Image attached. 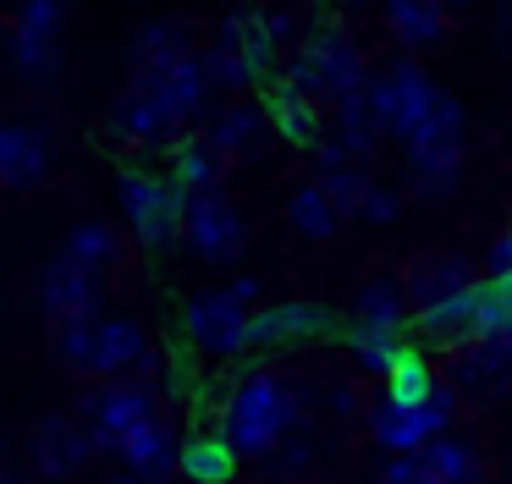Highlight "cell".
<instances>
[{
  "mask_svg": "<svg viewBox=\"0 0 512 484\" xmlns=\"http://www.w3.org/2000/svg\"><path fill=\"white\" fill-rule=\"evenodd\" d=\"M512 330V292L501 281H479V314H474V341H496Z\"/></svg>",
  "mask_w": 512,
  "mask_h": 484,
  "instance_id": "obj_33",
  "label": "cell"
},
{
  "mask_svg": "<svg viewBox=\"0 0 512 484\" xmlns=\"http://www.w3.org/2000/svg\"><path fill=\"white\" fill-rule=\"evenodd\" d=\"M270 127H276L287 143L320 149V110H314V99L292 94V88H276V94H270Z\"/></svg>",
  "mask_w": 512,
  "mask_h": 484,
  "instance_id": "obj_22",
  "label": "cell"
},
{
  "mask_svg": "<svg viewBox=\"0 0 512 484\" xmlns=\"http://www.w3.org/2000/svg\"><path fill=\"white\" fill-rule=\"evenodd\" d=\"M331 330V308L320 303H276L254 314V347H287V341H309Z\"/></svg>",
  "mask_w": 512,
  "mask_h": 484,
  "instance_id": "obj_14",
  "label": "cell"
},
{
  "mask_svg": "<svg viewBox=\"0 0 512 484\" xmlns=\"http://www.w3.org/2000/svg\"><path fill=\"white\" fill-rule=\"evenodd\" d=\"M281 88H292V94H303V99H336V105H342V99L364 94L369 77H364V61H358L353 39L325 22V28H314L309 39H303V50L287 61Z\"/></svg>",
  "mask_w": 512,
  "mask_h": 484,
  "instance_id": "obj_2",
  "label": "cell"
},
{
  "mask_svg": "<svg viewBox=\"0 0 512 484\" xmlns=\"http://www.w3.org/2000/svg\"><path fill=\"white\" fill-rule=\"evenodd\" d=\"M133 484H160V479H133Z\"/></svg>",
  "mask_w": 512,
  "mask_h": 484,
  "instance_id": "obj_46",
  "label": "cell"
},
{
  "mask_svg": "<svg viewBox=\"0 0 512 484\" xmlns=\"http://www.w3.org/2000/svg\"><path fill=\"white\" fill-rule=\"evenodd\" d=\"M292 424H298V391L276 369H248L226 391L221 435L237 446V457H265V451H276Z\"/></svg>",
  "mask_w": 512,
  "mask_h": 484,
  "instance_id": "obj_1",
  "label": "cell"
},
{
  "mask_svg": "<svg viewBox=\"0 0 512 484\" xmlns=\"http://www.w3.org/2000/svg\"><path fill=\"white\" fill-rule=\"evenodd\" d=\"M0 484H23V479H17V473H6V479H0Z\"/></svg>",
  "mask_w": 512,
  "mask_h": 484,
  "instance_id": "obj_45",
  "label": "cell"
},
{
  "mask_svg": "<svg viewBox=\"0 0 512 484\" xmlns=\"http://www.w3.org/2000/svg\"><path fill=\"white\" fill-rule=\"evenodd\" d=\"M39 292H45V308L61 319V325H78V319H94V303H100V286H94V275L83 270V264H72L67 253H61V259L45 270Z\"/></svg>",
  "mask_w": 512,
  "mask_h": 484,
  "instance_id": "obj_12",
  "label": "cell"
},
{
  "mask_svg": "<svg viewBox=\"0 0 512 484\" xmlns=\"http://www.w3.org/2000/svg\"><path fill=\"white\" fill-rule=\"evenodd\" d=\"M111 132H116V138H127V143H166L171 116L160 110V99L133 77V83H127V94L111 105Z\"/></svg>",
  "mask_w": 512,
  "mask_h": 484,
  "instance_id": "obj_15",
  "label": "cell"
},
{
  "mask_svg": "<svg viewBox=\"0 0 512 484\" xmlns=\"http://www.w3.org/2000/svg\"><path fill=\"white\" fill-rule=\"evenodd\" d=\"M287 215H292V226H298L303 237H331L336 220H342V209L331 204V193H325L320 182H303L298 193H292Z\"/></svg>",
  "mask_w": 512,
  "mask_h": 484,
  "instance_id": "obj_28",
  "label": "cell"
},
{
  "mask_svg": "<svg viewBox=\"0 0 512 484\" xmlns=\"http://www.w3.org/2000/svg\"><path fill=\"white\" fill-rule=\"evenodd\" d=\"M89 451H94V435L83 424H72V418H45V424L34 429L28 457H34V468L45 473V479H67Z\"/></svg>",
  "mask_w": 512,
  "mask_h": 484,
  "instance_id": "obj_13",
  "label": "cell"
},
{
  "mask_svg": "<svg viewBox=\"0 0 512 484\" xmlns=\"http://www.w3.org/2000/svg\"><path fill=\"white\" fill-rule=\"evenodd\" d=\"M215 176H221V160H215V149L204 138H188L177 143V154H171V182L182 187V193H221L215 187Z\"/></svg>",
  "mask_w": 512,
  "mask_h": 484,
  "instance_id": "obj_23",
  "label": "cell"
},
{
  "mask_svg": "<svg viewBox=\"0 0 512 484\" xmlns=\"http://www.w3.org/2000/svg\"><path fill=\"white\" fill-rule=\"evenodd\" d=\"M133 55H138V72H160V66L188 55V33H182V22L160 17V22H149V28H138Z\"/></svg>",
  "mask_w": 512,
  "mask_h": 484,
  "instance_id": "obj_25",
  "label": "cell"
},
{
  "mask_svg": "<svg viewBox=\"0 0 512 484\" xmlns=\"http://www.w3.org/2000/svg\"><path fill=\"white\" fill-rule=\"evenodd\" d=\"M408 160H413V187H419L424 198L452 193L457 171H463V105H457L452 94H446L441 116L408 143Z\"/></svg>",
  "mask_w": 512,
  "mask_h": 484,
  "instance_id": "obj_5",
  "label": "cell"
},
{
  "mask_svg": "<svg viewBox=\"0 0 512 484\" xmlns=\"http://www.w3.org/2000/svg\"><path fill=\"white\" fill-rule=\"evenodd\" d=\"M485 347H490V352H496V358L512 369V330H507V336H496V341H485Z\"/></svg>",
  "mask_w": 512,
  "mask_h": 484,
  "instance_id": "obj_43",
  "label": "cell"
},
{
  "mask_svg": "<svg viewBox=\"0 0 512 484\" xmlns=\"http://www.w3.org/2000/svg\"><path fill=\"white\" fill-rule=\"evenodd\" d=\"M149 418H155V396H149V385H138V380H111L105 391H94V402H89L94 451H116L138 424H149Z\"/></svg>",
  "mask_w": 512,
  "mask_h": 484,
  "instance_id": "obj_8",
  "label": "cell"
},
{
  "mask_svg": "<svg viewBox=\"0 0 512 484\" xmlns=\"http://www.w3.org/2000/svg\"><path fill=\"white\" fill-rule=\"evenodd\" d=\"M116 198H122V215L133 220V237L144 248H166L177 237V226H188V193L177 182H166V176L122 171Z\"/></svg>",
  "mask_w": 512,
  "mask_h": 484,
  "instance_id": "obj_4",
  "label": "cell"
},
{
  "mask_svg": "<svg viewBox=\"0 0 512 484\" xmlns=\"http://www.w3.org/2000/svg\"><path fill=\"white\" fill-rule=\"evenodd\" d=\"M386 28L397 33L402 44H430V39H441L446 11L430 6V0H391V6H386Z\"/></svg>",
  "mask_w": 512,
  "mask_h": 484,
  "instance_id": "obj_27",
  "label": "cell"
},
{
  "mask_svg": "<svg viewBox=\"0 0 512 484\" xmlns=\"http://www.w3.org/2000/svg\"><path fill=\"white\" fill-rule=\"evenodd\" d=\"M369 99H375V116L386 132H397L402 143H413L435 116H441L446 94L419 72V66H386V72L369 77Z\"/></svg>",
  "mask_w": 512,
  "mask_h": 484,
  "instance_id": "obj_3",
  "label": "cell"
},
{
  "mask_svg": "<svg viewBox=\"0 0 512 484\" xmlns=\"http://www.w3.org/2000/svg\"><path fill=\"white\" fill-rule=\"evenodd\" d=\"M380 132H386V127H380V116H375V99H369V88L336 105V143H342V149L353 154L358 165H364L369 149H375Z\"/></svg>",
  "mask_w": 512,
  "mask_h": 484,
  "instance_id": "obj_21",
  "label": "cell"
},
{
  "mask_svg": "<svg viewBox=\"0 0 512 484\" xmlns=\"http://www.w3.org/2000/svg\"><path fill=\"white\" fill-rule=\"evenodd\" d=\"M56 28H61V6L56 0H28L23 11L6 28V55H12L17 72L45 77L56 66Z\"/></svg>",
  "mask_w": 512,
  "mask_h": 484,
  "instance_id": "obj_9",
  "label": "cell"
},
{
  "mask_svg": "<svg viewBox=\"0 0 512 484\" xmlns=\"http://www.w3.org/2000/svg\"><path fill=\"white\" fill-rule=\"evenodd\" d=\"M468 264L457 259V253H446V259H419L413 264V275H408V297H413V308L419 314H430V308H441L446 297H457V292H468Z\"/></svg>",
  "mask_w": 512,
  "mask_h": 484,
  "instance_id": "obj_17",
  "label": "cell"
},
{
  "mask_svg": "<svg viewBox=\"0 0 512 484\" xmlns=\"http://www.w3.org/2000/svg\"><path fill=\"white\" fill-rule=\"evenodd\" d=\"M171 451H177V446H171V429L160 424V418H149V424H138L133 435L116 446V457L133 462V468H144V473H160L171 462Z\"/></svg>",
  "mask_w": 512,
  "mask_h": 484,
  "instance_id": "obj_30",
  "label": "cell"
},
{
  "mask_svg": "<svg viewBox=\"0 0 512 484\" xmlns=\"http://www.w3.org/2000/svg\"><path fill=\"white\" fill-rule=\"evenodd\" d=\"M419 457H391L386 468H380V484H419Z\"/></svg>",
  "mask_w": 512,
  "mask_h": 484,
  "instance_id": "obj_39",
  "label": "cell"
},
{
  "mask_svg": "<svg viewBox=\"0 0 512 484\" xmlns=\"http://www.w3.org/2000/svg\"><path fill=\"white\" fill-rule=\"evenodd\" d=\"M50 165V149L34 127L12 121V127H0V182L6 187H34Z\"/></svg>",
  "mask_w": 512,
  "mask_h": 484,
  "instance_id": "obj_16",
  "label": "cell"
},
{
  "mask_svg": "<svg viewBox=\"0 0 512 484\" xmlns=\"http://www.w3.org/2000/svg\"><path fill=\"white\" fill-rule=\"evenodd\" d=\"M232 292H237V297H243V303H248V308H254V303H259V281H254V275H243V281H232Z\"/></svg>",
  "mask_w": 512,
  "mask_h": 484,
  "instance_id": "obj_42",
  "label": "cell"
},
{
  "mask_svg": "<svg viewBox=\"0 0 512 484\" xmlns=\"http://www.w3.org/2000/svg\"><path fill=\"white\" fill-rule=\"evenodd\" d=\"M490 281H501L512 292V231L496 242V248H490Z\"/></svg>",
  "mask_w": 512,
  "mask_h": 484,
  "instance_id": "obj_40",
  "label": "cell"
},
{
  "mask_svg": "<svg viewBox=\"0 0 512 484\" xmlns=\"http://www.w3.org/2000/svg\"><path fill=\"white\" fill-rule=\"evenodd\" d=\"M259 138H265V116H259L254 105L221 110V116L210 121V132H204V143L215 149V160H243V154L259 149Z\"/></svg>",
  "mask_w": 512,
  "mask_h": 484,
  "instance_id": "obj_19",
  "label": "cell"
},
{
  "mask_svg": "<svg viewBox=\"0 0 512 484\" xmlns=\"http://www.w3.org/2000/svg\"><path fill=\"white\" fill-rule=\"evenodd\" d=\"M353 407H358V391H353V385H331V413H353Z\"/></svg>",
  "mask_w": 512,
  "mask_h": 484,
  "instance_id": "obj_41",
  "label": "cell"
},
{
  "mask_svg": "<svg viewBox=\"0 0 512 484\" xmlns=\"http://www.w3.org/2000/svg\"><path fill=\"white\" fill-rule=\"evenodd\" d=\"M144 352H149V341H144V330H138L133 319H100L89 374H133L138 363H144Z\"/></svg>",
  "mask_w": 512,
  "mask_h": 484,
  "instance_id": "obj_18",
  "label": "cell"
},
{
  "mask_svg": "<svg viewBox=\"0 0 512 484\" xmlns=\"http://www.w3.org/2000/svg\"><path fill=\"white\" fill-rule=\"evenodd\" d=\"M402 292L397 286H369L364 297H358V308H353V325L358 330H375V336H402Z\"/></svg>",
  "mask_w": 512,
  "mask_h": 484,
  "instance_id": "obj_29",
  "label": "cell"
},
{
  "mask_svg": "<svg viewBox=\"0 0 512 484\" xmlns=\"http://www.w3.org/2000/svg\"><path fill=\"white\" fill-rule=\"evenodd\" d=\"M358 220H375V226H386V220H397V193L391 187H369V198H364V215Z\"/></svg>",
  "mask_w": 512,
  "mask_h": 484,
  "instance_id": "obj_38",
  "label": "cell"
},
{
  "mask_svg": "<svg viewBox=\"0 0 512 484\" xmlns=\"http://www.w3.org/2000/svg\"><path fill=\"white\" fill-rule=\"evenodd\" d=\"M419 484H474L479 468H474V451L457 446V440H435V446L419 451Z\"/></svg>",
  "mask_w": 512,
  "mask_h": 484,
  "instance_id": "obj_26",
  "label": "cell"
},
{
  "mask_svg": "<svg viewBox=\"0 0 512 484\" xmlns=\"http://www.w3.org/2000/svg\"><path fill=\"white\" fill-rule=\"evenodd\" d=\"M188 242L204 253V259H237L243 253V220H237V209L226 204L221 193H193L188 198Z\"/></svg>",
  "mask_w": 512,
  "mask_h": 484,
  "instance_id": "obj_10",
  "label": "cell"
},
{
  "mask_svg": "<svg viewBox=\"0 0 512 484\" xmlns=\"http://www.w3.org/2000/svg\"><path fill=\"white\" fill-rule=\"evenodd\" d=\"M446 418H452V391H435L430 402H419V407L380 402L369 424H375V440L391 451V457H419L424 446H435V440H441Z\"/></svg>",
  "mask_w": 512,
  "mask_h": 484,
  "instance_id": "obj_7",
  "label": "cell"
},
{
  "mask_svg": "<svg viewBox=\"0 0 512 484\" xmlns=\"http://www.w3.org/2000/svg\"><path fill=\"white\" fill-rule=\"evenodd\" d=\"M474 314H479V281L468 292L446 297L441 308L419 314V330L424 336H441V341H474Z\"/></svg>",
  "mask_w": 512,
  "mask_h": 484,
  "instance_id": "obj_24",
  "label": "cell"
},
{
  "mask_svg": "<svg viewBox=\"0 0 512 484\" xmlns=\"http://www.w3.org/2000/svg\"><path fill=\"white\" fill-rule=\"evenodd\" d=\"M177 462H182V473H188L193 484H226L237 473V446L215 429V435H193Z\"/></svg>",
  "mask_w": 512,
  "mask_h": 484,
  "instance_id": "obj_20",
  "label": "cell"
},
{
  "mask_svg": "<svg viewBox=\"0 0 512 484\" xmlns=\"http://www.w3.org/2000/svg\"><path fill=\"white\" fill-rule=\"evenodd\" d=\"M67 259L72 264H83V270H105V264L116 259V231L111 226H100V220H83V226H72V237H67Z\"/></svg>",
  "mask_w": 512,
  "mask_h": 484,
  "instance_id": "obj_32",
  "label": "cell"
},
{
  "mask_svg": "<svg viewBox=\"0 0 512 484\" xmlns=\"http://www.w3.org/2000/svg\"><path fill=\"white\" fill-rule=\"evenodd\" d=\"M254 314L259 308H248L232 286H221V292H199L188 308H182V330H188L204 352L232 358V352L254 347Z\"/></svg>",
  "mask_w": 512,
  "mask_h": 484,
  "instance_id": "obj_6",
  "label": "cell"
},
{
  "mask_svg": "<svg viewBox=\"0 0 512 484\" xmlns=\"http://www.w3.org/2000/svg\"><path fill=\"white\" fill-rule=\"evenodd\" d=\"M320 187L331 193V204L342 209V215H364V198H369V176H364V165H331V171L320 176Z\"/></svg>",
  "mask_w": 512,
  "mask_h": 484,
  "instance_id": "obj_36",
  "label": "cell"
},
{
  "mask_svg": "<svg viewBox=\"0 0 512 484\" xmlns=\"http://www.w3.org/2000/svg\"><path fill=\"white\" fill-rule=\"evenodd\" d=\"M94 330H100V319L61 325V358H67L72 369H94Z\"/></svg>",
  "mask_w": 512,
  "mask_h": 484,
  "instance_id": "obj_37",
  "label": "cell"
},
{
  "mask_svg": "<svg viewBox=\"0 0 512 484\" xmlns=\"http://www.w3.org/2000/svg\"><path fill=\"white\" fill-rule=\"evenodd\" d=\"M496 28H501V44H507V55H512V6L496 17Z\"/></svg>",
  "mask_w": 512,
  "mask_h": 484,
  "instance_id": "obj_44",
  "label": "cell"
},
{
  "mask_svg": "<svg viewBox=\"0 0 512 484\" xmlns=\"http://www.w3.org/2000/svg\"><path fill=\"white\" fill-rule=\"evenodd\" d=\"M138 83L149 88V94L160 99V110L171 116V127H182V121L193 116V110L204 105V94H210V72H204V55H182V61L160 66V72H138Z\"/></svg>",
  "mask_w": 512,
  "mask_h": 484,
  "instance_id": "obj_11",
  "label": "cell"
},
{
  "mask_svg": "<svg viewBox=\"0 0 512 484\" xmlns=\"http://www.w3.org/2000/svg\"><path fill=\"white\" fill-rule=\"evenodd\" d=\"M347 347H353V358L364 363L369 374H386V380H391V369L402 363V352H408L402 336H375V330H358V325H353V336H347Z\"/></svg>",
  "mask_w": 512,
  "mask_h": 484,
  "instance_id": "obj_35",
  "label": "cell"
},
{
  "mask_svg": "<svg viewBox=\"0 0 512 484\" xmlns=\"http://www.w3.org/2000/svg\"><path fill=\"white\" fill-rule=\"evenodd\" d=\"M435 396V374H430V363L419 358V352H402V363L391 369V380H386V402H397V407H419V402H430Z\"/></svg>",
  "mask_w": 512,
  "mask_h": 484,
  "instance_id": "obj_31",
  "label": "cell"
},
{
  "mask_svg": "<svg viewBox=\"0 0 512 484\" xmlns=\"http://www.w3.org/2000/svg\"><path fill=\"white\" fill-rule=\"evenodd\" d=\"M204 72H210V88H248V83L259 77L254 61H248L237 44H221V39L204 50Z\"/></svg>",
  "mask_w": 512,
  "mask_h": 484,
  "instance_id": "obj_34",
  "label": "cell"
}]
</instances>
